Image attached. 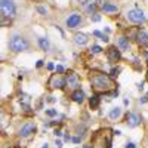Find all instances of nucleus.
Wrapping results in <instances>:
<instances>
[{
  "instance_id": "nucleus-1",
  "label": "nucleus",
  "mask_w": 148,
  "mask_h": 148,
  "mask_svg": "<svg viewBox=\"0 0 148 148\" xmlns=\"http://www.w3.org/2000/svg\"><path fill=\"white\" fill-rule=\"evenodd\" d=\"M90 83L92 88L98 92H107L113 88V79L101 71H93L90 74Z\"/></svg>"
},
{
  "instance_id": "nucleus-2",
  "label": "nucleus",
  "mask_w": 148,
  "mask_h": 148,
  "mask_svg": "<svg viewBox=\"0 0 148 148\" xmlns=\"http://www.w3.org/2000/svg\"><path fill=\"white\" fill-rule=\"evenodd\" d=\"M111 136H113V130L110 129L95 132L92 136V148H111Z\"/></svg>"
},
{
  "instance_id": "nucleus-3",
  "label": "nucleus",
  "mask_w": 148,
  "mask_h": 148,
  "mask_svg": "<svg viewBox=\"0 0 148 148\" xmlns=\"http://www.w3.org/2000/svg\"><path fill=\"white\" fill-rule=\"evenodd\" d=\"M30 47L28 42L24 39L22 36H12L10 37V40H9V49L10 51H14V52H24V51H27V49Z\"/></svg>"
},
{
  "instance_id": "nucleus-4",
  "label": "nucleus",
  "mask_w": 148,
  "mask_h": 148,
  "mask_svg": "<svg viewBox=\"0 0 148 148\" xmlns=\"http://www.w3.org/2000/svg\"><path fill=\"white\" fill-rule=\"evenodd\" d=\"M0 8H2V18H14L16 14V8L14 0H0Z\"/></svg>"
},
{
  "instance_id": "nucleus-5",
  "label": "nucleus",
  "mask_w": 148,
  "mask_h": 148,
  "mask_svg": "<svg viewBox=\"0 0 148 148\" xmlns=\"http://www.w3.org/2000/svg\"><path fill=\"white\" fill-rule=\"evenodd\" d=\"M126 16H127V19H129L130 22H133V24H141V22L145 21L144 12L139 10V9H132V10H129Z\"/></svg>"
},
{
  "instance_id": "nucleus-6",
  "label": "nucleus",
  "mask_w": 148,
  "mask_h": 148,
  "mask_svg": "<svg viewBox=\"0 0 148 148\" xmlns=\"http://www.w3.org/2000/svg\"><path fill=\"white\" fill-rule=\"evenodd\" d=\"M82 24V16L79 14H73L67 18V27L68 28H76Z\"/></svg>"
},
{
  "instance_id": "nucleus-7",
  "label": "nucleus",
  "mask_w": 148,
  "mask_h": 148,
  "mask_svg": "<svg viewBox=\"0 0 148 148\" xmlns=\"http://www.w3.org/2000/svg\"><path fill=\"white\" fill-rule=\"evenodd\" d=\"M34 129H36V125L33 121H28V123H25L22 127H21V130H19V135L22 138H27V136H30V135L34 132Z\"/></svg>"
},
{
  "instance_id": "nucleus-8",
  "label": "nucleus",
  "mask_w": 148,
  "mask_h": 148,
  "mask_svg": "<svg viewBox=\"0 0 148 148\" xmlns=\"http://www.w3.org/2000/svg\"><path fill=\"white\" fill-rule=\"evenodd\" d=\"M65 83H67V82H65L62 77H61V76H52L51 80H49V86H51L52 89H55V88H58V89L64 88Z\"/></svg>"
},
{
  "instance_id": "nucleus-9",
  "label": "nucleus",
  "mask_w": 148,
  "mask_h": 148,
  "mask_svg": "<svg viewBox=\"0 0 148 148\" xmlns=\"http://www.w3.org/2000/svg\"><path fill=\"white\" fill-rule=\"evenodd\" d=\"M107 58H108L110 62H117V61L120 59V51L116 46H111L107 51Z\"/></svg>"
},
{
  "instance_id": "nucleus-10",
  "label": "nucleus",
  "mask_w": 148,
  "mask_h": 148,
  "mask_svg": "<svg viewBox=\"0 0 148 148\" xmlns=\"http://www.w3.org/2000/svg\"><path fill=\"white\" fill-rule=\"evenodd\" d=\"M126 121H127V125L130 127H136V126H139V123H141V117L136 113H129L126 116Z\"/></svg>"
},
{
  "instance_id": "nucleus-11",
  "label": "nucleus",
  "mask_w": 148,
  "mask_h": 148,
  "mask_svg": "<svg viewBox=\"0 0 148 148\" xmlns=\"http://www.w3.org/2000/svg\"><path fill=\"white\" fill-rule=\"evenodd\" d=\"M65 82H67V86L71 88V89H77L79 88V77H77V74L70 73L67 76V79H65Z\"/></svg>"
},
{
  "instance_id": "nucleus-12",
  "label": "nucleus",
  "mask_w": 148,
  "mask_h": 148,
  "mask_svg": "<svg viewBox=\"0 0 148 148\" xmlns=\"http://www.w3.org/2000/svg\"><path fill=\"white\" fill-rule=\"evenodd\" d=\"M136 42H138V45H141V46H147V45H148V31L141 30V31L136 34Z\"/></svg>"
},
{
  "instance_id": "nucleus-13",
  "label": "nucleus",
  "mask_w": 148,
  "mask_h": 148,
  "mask_svg": "<svg viewBox=\"0 0 148 148\" xmlns=\"http://www.w3.org/2000/svg\"><path fill=\"white\" fill-rule=\"evenodd\" d=\"M88 42H89V39H88V36H86V34H83V33L74 34V43H76V45H79V46H84Z\"/></svg>"
},
{
  "instance_id": "nucleus-14",
  "label": "nucleus",
  "mask_w": 148,
  "mask_h": 148,
  "mask_svg": "<svg viewBox=\"0 0 148 148\" xmlns=\"http://www.w3.org/2000/svg\"><path fill=\"white\" fill-rule=\"evenodd\" d=\"M101 9L104 12H107V14H117V12H119V8L116 5H113V3H102Z\"/></svg>"
},
{
  "instance_id": "nucleus-15",
  "label": "nucleus",
  "mask_w": 148,
  "mask_h": 148,
  "mask_svg": "<svg viewBox=\"0 0 148 148\" xmlns=\"http://www.w3.org/2000/svg\"><path fill=\"white\" fill-rule=\"evenodd\" d=\"M71 98H73V101H74V102L82 104V102L84 101V92H83V90H80V89H77L76 92H74V93L71 95Z\"/></svg>"
},
{
  "instance_id": "nucleus-16",
  "label": "nucleus",
  "mask_w": 148,
  "mask_h": 148,
  "mask_svg": "<svg viewBox=\"0 0 148 148\" xmlns=\"http://www.w3.org/2000/svg\"><path fill=\"white\" fill-rule=\"evenodd\" d=\"M119 47H120V51H127L129 49V42L126 37H119Z\"/></svg>"
},
{
  "instance_id": "nucleus-17",
  "label": "nucleus",
  "mask_w": 148,
  "mask_h": 148,
  "mask_svg": "<svg viewBox=\"0 0 148 148\" xmlns=\"http://www.w3.org/2000/svg\"><path fill=\"white\" fill-rule=\"evenodd\" d=\"M121 116V110L119 108V107H116V108H113L110 111V114H108V117L111 119V120H116V119H119Z\"/></svg>"
},
{
  "instance_id": "nucleus-18",
  "label": "nucleus",
  "mask_w": 148,
  "mask_h": 148,
  "mask_svg": "<svg viewBox=\"0 0 148 148\" xmlns=\"http://www.w3.org/2000/svg\"><path fill=\"white\" fill-rule=\"evenodd\" d=\"M39 46H40V49L42 51H49V42H47V39L46 37H40L39 39Z\"/></svg>"
},
{
  "instance_id": "nucleus-19",
  "label": "nucleus",
  "mask_w": 148,
  "mask_h": 148,
  "mask_svg": "<svg viewBox=\"0 0 148 148\" xmlns=\"http://www.w3.org/2000/svg\"><path fill=\"white\" fill-rule=\"evenodd\" d=\"M89 105H90L92 110L98 108V105H99V96H98V95H93V96L90 98V101H89Z\"/></svg>"
},
{
  "instance_id": "nucleus-20",
  "label": "nucleus",
  "mask_w": 148,
  "mask_h": 148,
  "mask_svg": "<svg viewBox=\"0 0 148 148\" xmlns=\"http://www.w3.org/2000/svg\"><path fill=\"white\" fill-rule=\"evenodd\" d=\"M93 36L99 37V39H101V40H104V42H108V37H107L105 34H102L101 31H93Z\"/></svg>"
},
{
  "instance_id": "nucleus-21",
  "label": "nucleus",
  "mask_w": 148,
  "mask_h": 148,
  "mask_svg": "<svg viewBox=\"0 0 148 148\" xmlns=\"http://www.w3.org/2000/svg\"><path fill=\"white\" fill-rule=\"evenodd\" d=\"M90 52H92L93 55H98V53H101V52H102V47H101V46H96V45H95V46H92Z\"/></svg>"
},
{
  "instance_id": "nucleus-22",
  "label": "nucleus",
  "mask_w": 148,
  "mask_h": 148,
  "mask_svg": "<svg viewBox=\"0 0 148 148\" xmlns=\"http://www.w3.org/2000/svg\"><path fill=\"white\" fill-rule=\"evenodd\" d=\"M119 71H120L119 68H113V70H111V73H110V77L111 79H116L119 76Z\"/></svg>"
},
{
  "instance_id": "nucleus-23",
  "label": "nucleus",
  "mask_w": 148,
  "mask_h": 148,
  "mask_svg": "<svg viewBox=\"0 0 148 148\" xmlns=\"http://www.w3.org/2000/svg\"><path fill=\"white\" fill-rule=\"evenodd\" d=\"M46 114L49 117H55L56 116V110H46Z\"/></svg>"
},
{
  "instance_id": "nucleus-24",
  "label": "nucleus",
  "mask_w": 148,
  "mask_h": 148,
  "mask_svg": "<svg viewBox=\"0 0 148 148\" xmlns=\"http://www.w3.org/2000/svg\"><path fill=\"white\" fill-rule=\"evenodd\" d=\"M37 10H39L40 14H43V15H46V14H47V9H46V8H43V6H37Z\"/></svg>"
},
{
  "instance_id": "nucleus-25",
  "label": "nucleus",
  "mask_w": 148,
  "mask_h": 148,
  "mask_svg": "<svg viewBox=\"0 0 148 148\" xmlns=\"http://www.w3.org/2000/svg\"><path fill=\"white\" fill-rule=\"evenodd\" d=\"M19 102H22V104H28V102H30V98L24 95V96L21 98V99H19Z\"/></svg>"
},
{
  "instance_id": "nucleus-26",
  "label": "nucleus",
  "mask_w": 148,
  "mask_h": 148,
  "mask_svg": "<svg viewBox=\"0 0 148 148\" xmlns=\"http://www.w3.org/2000/svg\"><path fill=\"white\" fill-rule=\"evenodd\" d=\"M64 71V67L62 65H56V73H62Z\"/></svg>"
},
{
  "instance_id": "nucleus-27",
  "label": "nucleus",
  "mask_w": 148,
  "mask_h": 148,
  "mask_svg": "<svg viewBox=\"0 0 148 148\" xmlns=\"http://www.w3.org/2000/svg\"><path fill=\"white\" fill-rule=\"evenodd\" d=\"M99 19H101V16H99V15H96V14H95V16L92 18V21H95V22H98Z\"/></svg>"
},
{
  "instance_id": "nucleus-28",
  "label": "nucleus",
  "mask_w": 148,
  "mask_h": 148,
  "mask_svg": "<svg viewBox=\"0 0 148 148\" xmlns=\"http://www.w3.org/2000/svg\"><path fill=\"white\" fill-rule=\"evenodd\" d=\"M73 142H74V144H79V142H80V138H79V136H76V138H73Z\"/></svg>"
},
{
  "instance_id": "nucleus-29",
  "label": "nucleus",
  "mask_w": 148,
  "mask_h": 148,
  "mask_svg": "<svg viewBox=\"0 0 148 148\" xmlns=\"http://www.w3.org/2000/svg\"><path fill=\"white\" fill-rule=\"evenodd\" d=\"M126 148H135V144H133V142H129V144L126 145Z\"/></svg>"
},
{
  "instance_id": "nucleus-30",
  "label": "nucleus",
  "mask_w": 148,
  "mask_h": 148,
  "mask_svg": "<svg viewBox=\"0 0 148 148\" xmlns=\"http://www.w3.org/2000/svg\"><path fill=\"white\" fill-rule=\"evenodd\" d=\"M47 101H49V102H55V98H53V96H49Z\"/></svg>"
},
{
  "instance_id": "nucleus-31",
  "label": "nucleus",
  "mask_w": 148,
  "mask_h": 148,
  "mask_svg": "<svg viewBox=\"0 0 148 148\" xmlns=\"http://www.w3.org/2000/svg\"><path fill=\"white\" fill-rule=\"evenodd\" d=\"M43 65V61H37V67H42Z\"/></svg>"
},
{
  "instance_id": "nucleus-32",
  "label": "nucleus",
  "mask_w": 148,
  "mask_h": 148,
  "mask_svg": "<svg viewBox=\"0 0 148 148\" xmlns=\"http://www.w3.org/2000/svg\"><path fill=\"white\" fill-rule=\"evenodd\" d=\"M56 147H58V148H61V147H62V144H61V141H56Z\"/></svg>"
},
{
  "instance_id": "nucleus-33",
  "label": "nucleus",
  "mask_w": 148,
  "mask_h": 148,
  "mask_svg": "<svg viewBox=\"0 0 148 148\" xmlns=\"http://www.w3.org/2000/svg\"><path fill=\"white\" fill-rule=\"evenodd\" d=\"M42 148H49V147H47V144H43V147H42Z\"/></svg>"
},
{
  "instance_id": "nucleus-34",
  "label": "nucleus",
  "mask_w": 148,
  "mask_h": 148,
  "mask_svg": "<svg viewBox=\"0 0 148 148\" xmlns=\"http://www.w3.org/2000/svg\"><path fill=\"white\" fill-rule=\"evenodd\" d=\"M147 59H148V55H147Z\"/></svg>"
},
{
  "instance_id": "nucleus-35",
  "label": "nucleus",
  "mask_w": 148,
  "mask_h": 148,
  "mask_svg": "<svg viewBox=\"0 0 148 148\" xmlns=\"http://www.w3.org/2000/svg\"><path fill=\"white\" fill-rule=\"evenodd\" d=\"M147 74H148V70H147Z\"/></svg>"
}]
</instances>
